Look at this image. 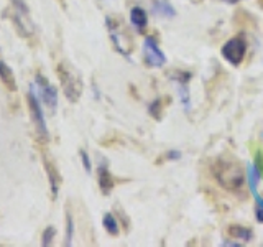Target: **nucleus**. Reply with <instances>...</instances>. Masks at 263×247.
I'll return each mask as SVG.
<instances>
[{
  "instance_id": "nucleus-12",
  "label": "nucleus",
  "mask_w": 263,
  "mask_h": 247,
  "mask_svg": "<svg viewBox=\"0 0 263 247\" xmlns=\"http://www.w3.org/2000/svg\"><path fill=\"white\" fill-rule=\"evenodd\" d=\"M229 234L235 239L244 241V243H249V241H252V238H254L252 229L245 228V226H239V224H232V226H229Z\"/></svg>"
},
{
  "instance_id": "nucleus-22",
  "label": "nucleus",
  "mask_w": 263,
  "mask_h": 247,
  "mask_svg": "<svg viewBox=\"0 0 263 247\" xmlns=\"http://www.w3.org/2000/svg\"><path fill=\"white\" fill-rule=\"evenodd\" d=\"M235 2H237V0H235Z\"/></svg>"
},
{
  "instance_id": "nucleus-20",
  "label": "nucleus",
  "mask_w": 263,
  "mask_h": 247,
  "mask_svg": "<svg viewBox=\"0 0 263 247\" xmlns=\"http://www.w3.org/2000/svg\"><path fill=\"white\" fill-rule=\"evenodd\" d=\"M255 211H257V221L263 223V206L262 205H257Z\"/></svg>"
},
{
  "instance_id": "nucleus-21",
  "label": "nucleus",
  "mask_w": 263,
  "mask_h": 247,
  "mask_svg": "<svg viewBox=\"0 0 263 247\" xmlns=\"http://www.w3.org/2000/svg\"><path fill=\"white\" fill-rule=\"evenodd\" d=\"M170 160H175V158H179L181 157V153L179 152H168V155H166Z\"/></svg>"
},
{
  "instance_id": "nucleus-5",
  "label": "nucleus",
  "mask_w": 263,
  "mask_h": 247,
  "mask_svg": "<svg viewBox=\"0 0 263 247\" xmlns=\"http://www.w3.org/2000/svg\"><path fill=\"white\" fill-rule=\"evenodd\" d=\"M26 103H28L31 122H33V125H35L36 135L40 137L41 142H48V140H50V132H48L46 121H45V116H43L40 101L36 99V96L33 93H30L28 96H26Z\"/></svg>"
},
{
  "instance_id": "nucleus-19",
  "label": "nucleus",
  "mask_w": 263,
  "mask_h": 247,
  "mask_svg": "<svg viewBox=\"0 0 263 247\" xmlns=\"http://www.w3.org/2000/svg\"><path fill=\"white\" fill-rule=\"evenodd\" d=\"M157 10H158L160 13H165L166 12V13H168V17H173V15H175V10L171 8L168 3H165V2H158L157 3Z\"/></svg>"
},
{
  "instance_id": "nucleus-14",
  "label": "nucleus",
  "mask_w": 263,
  "mask_h": 247,
  "mask_svg": "<svg viewBox=\"0 0 263 247\" xmlns=\"http://www.w3.org/2000/svg\"><path fill=\"white\" fill-rule=\"evenodd\" d=\"M73 234H74V221L71 213L66 211V234H64V246L73 244Z\"/></svg>"
},
{
  "instance_id": "nucleus-6",
  "label": "nucleus",
  "mask_w": 263,
  "mask_h": 247,
  "mask_svg": "<svg viewBox=\"0 0 263 247\" xmlns=\"http://www.w3.org/2000/svg\"><path fill=\"white\" fill-rule=\"evenodd\" d=\"M143 55H145V63L152 68H162L166 63L165 53L160 50L157 40L153 36H147L143 41Z\"/></svg>"
},
{
  "instance_id": "nucleus-15",
  "label": "nucleus",
  "mask_w": 263,
  "mask_h": 247,
  "mask_svg": "<svg viewBox=\"0 0 263 247\" xmlns=\"http://www.w3.org/2000/svg\"><path fill=\"white\" fill-rule=\"evenodd\" d=\"M162 109H163L162 99H155L153 103L150 104V107H148L150 114H152V117L155 121H162Z\"/></svg>"
},
{
  "instance_id": "nucleus-11",
  "label": "nucleus",
  "mask_w": 263,
  "mask_h": 247,
  "mask_svg": "<svg viewBox=\"0 0 263 247\" xmlns=\"http://www.w3.org/2000/svg\"><path fill=\"white\" fill-rule=\"evenodd\" d=\"M130 20L138 30H143L148 23V15L142 7H133L130 10Z\"/></svg>"
},
{
  "instance_id": "nucleus-7",
  "label": "nucleus",
  "mask_w": 263,
  "mask_h": 247,
  "mask_svg": "<svg viewBox=\"0 0 263 247\" xmlns=\"http://www.w3.org/2000/svg\"><path fill=\"white\" fill-rule=\"evenodd\" d=\"M36 84H38V88H40L43 103L46 104V107L51 112H55L56 107H58V91H56V88L53 84H50V81H48L41 73H36Z\"/></svg>"
},
{
  "instance_id": "nucleus-18",
  "label": "nucleus",
  "mask_w": 263,
  "mask_h": 247,
  "mask_svg": "<svg viewBox=\"0 0 263 247\" xmlns=\"http://www.w3.org/2000/svg\"><path fill=\"white\" fill-rule=\"evenodd\" d=\"M79 157H81V160H83V165H84L86 171L90 173V171H92V165H90V158H89L88 152H86V150H79Z\"/></svg>"
},
{
  "instance_id": "nucleus-13",
  "label": "nucleus",
  "mask_w": 263,
  "mask_h": 247,
  "mask_svg": "<svg viewBox=\"0 0 263 247\" xmlns=\"http://www.w3.org/2000/svg\"><path fill=\"white\" fill-rule=\"evenodd\" d=\"M102 224H104V229L110 236H117L120 233V231H119V223H117V219H115V216L112 213L104 214V218H102Z\"/></svg>"
},
{
  "instance_id": "nucleus-3",
  "label": "nucleus",
  "mask_w": 263,
  "mask_h": 247,
  "mask_svg": "<svg viewBox=\"0 0 263 247\" xmlns=\"http://www.w3.org/2000/svg\"><path fill=\"white\" fill-rule=\"evenodd\" d=\"M105 23H107V28H109V35H110L112 43H114V46L123 56H128L133 45H132L130 35H128L127 28L122 23V20L117 17H107Z\"/></svg>"
},
{
  "instance_id": "nucleus-17",
  "label": "nucleus",
  "mask_w": 263,
  "mask_h": 247,
  "mask_svg": "<svg viewBox=\"0 0 263 247\" xmlns=\"http://www.w3.org/2000/svg\"><path fill=\"white\" fill-rule=\"evenodd\" d=\"M10 2H12V7L17 10V12H20L21 15H26V17H30V10H28V7H26L25 0H10Z\"/></svg>"
},
{
  "instance_id": "nucleus-8",
  "label": "nucleus",
  "mask_w": 263,
  "mask_h": 247,
  "mask_svg": "<svg viewBox=\"0 0 263 247\" xmlns=\"http://www.w3.org/2000/svg\"><path fill=\"white\" fill-rule=\"evenodd\" d=\"M43 165H45V170L48 173V180H50V188H51V195L53 198L58 196V191H60V183H61V175L58 171L55 162L48 157V155L43 152Z\"/></svg>"
},
{
  "instance_id": "nucleus-2",
  "label": "nucleus",
  "mask_w": 263,
  "mask_h": 247,
  "mask_svg": "<svg viewBox=\"0 0 263 247\" xmlns=\"http://www.w3.org/2000/svg\"><path fill=\"white\" fill-rule=\"evenodd\" d=\"M58 79L61 83L63 93L69 103H78L83 96V81L66 63H60L56 66Z\"/></svg>"
},
{
  "instance_id": "nucleus-1",
  "label": "nucleus",
  "mask_w": 263,
  "mask_h": 247,
  "mask_svg": "<svg viewBox=\"0 0 263 247\" xmlns=\"http://www.w3.org/2000/svg\"><path fill=\"white\" fill-rule=\"evenodd\" d=\"M214 176L224 190L239 191L245 183V173L239 160L232 157H221L212 166Z\"/></svg>"
},
{
  "instance_id": "nucleus-10",
  "label": "nucleus",
  "mask_w": 263,
  "mask_h": 247,
  "mask_svg": "<svg viewBox=\"0 0 263 247\" xmlns=\"http://www.w3.org/2000/svg\"><path fill=\"white\" fill-rule=\"evenodd\" d=\"M0 81L3 83V86L8 91H12V93H15V91H17V81H15L13 71L10 69L8 64L3 63L2 60H0Z\"/></svg>"
},
{
  "instance_id": "nucleus-16",
  "label": "nucleus",
  "mask_w": 263,
  "mask_h": 247,
  "mask_svg": "<svg viewBox=\"0 0 263 247\" xmlns=\"http://www.w3.org/2000/svg\"><path fill=\"white\" fill-rule=\"evenodd\" d=\"M55 236H56V229L53 226H48L45 231H43V236H41V244L48 247L53 244V241H55Z\"/></svg>"
},
{
  "instance_id": "nucleus-9",
  "label": "nucleus",
  "mask_w": 263,
  "mask_h": 247,
  "mask_svg": "<svg viewBox=\"0 0 263 247\" xmlns=\"http://www.w3.org/2000/svg\"><path fill=\"white\" fill-rule=\"evenodd\" d=\"M97 181H99V188L104 195H109V193L114 190V185H115L114 176H112V173L105 165H100L97 168Z\"/></svg>"
},
{
  "instance_id": "nucleus-4",
  "label": "nucleus",
  "mask_w": 263,
  "mask_h": 247,
  "mask_svg": "<svg viewBox=\"0 0 263 247\" xmlns=\"http://www.w3.org/2000/svg\"><path fill=\"white\" fill-rule=\"evenodd\" d=\"M247 48H249L247 40L242 35H237V36H232L230 40L225 41L221 53H222L225 61H229L232 66H239L247 55Z\"/></svg>"
}]
</instances>
